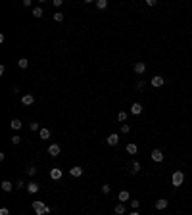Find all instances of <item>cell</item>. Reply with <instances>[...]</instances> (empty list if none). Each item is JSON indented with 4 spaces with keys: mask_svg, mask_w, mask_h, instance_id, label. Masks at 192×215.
<instances>
[{
    "mask_svg": "<svg viewBox=\"0 0 192 215\" xmlns=\"http://www.w3.org/2000/svg\"><path fill=\"white\" fill-rule=\"evenodd\" d=\"M183 183H184V173L183 171H175V173L171 175V184H173V186H181Z\"/></svg>",
    "mask_w": 192,
    "mask_h": 215,
    "instance_id": "obj_1",
    "label": "cell"
},
{
    "mask_svg": "<svg viewBox=\"0 0 192 215\" xmlns=\"http://www.w3.org/2000/svg\"><path fill=\"white\" fill-rule=\"evenodd\" d=\"M150 158L152 160L156 161V163H161V161L165 160V156H163V152L161 150H158V148H156V150H152V154H150Z\"/></svg>",
    "mask_w": 192,
    "mask_h": 215,
    "instance_id": "obj_2",
    "label": "cell"
},
{
    "mask_svg": "<svg viewBox=\"0 0 192 215\" xmlns=\"http://www.w3.org/2000/svg\"><path fill=\"white\" fill-rule=\"evenodd\" d=\"M33 209H35V215H42L44 209H46V206L42 204L41 200H35V202H33Z\"/></svg>",
    "mask_w": 192,
    "mask_h": 215,
    "instance_id": "obj_3",
    "label": "cell"
},
{
    "mask_svg": "<svg viewBox=\"0 0 192 215\" xmlns=\"http://www.w3.org/2000/svg\"><path fill=\"white\" fill-rule=\"evenodd\" d=\"M150 85H152V87H156V88H160V87H163V85H165V79L161 77V75H156V77H152Z\"/></svg>",
    "mask_w": 192,
    "mask_h": 215,
    "instance_id": "obj_4",
    "label": "cell"
},
{
    "mask_svg": "<svg viewBox=\"0 0 192 215\" xmlns=\"http://www.w3.org/2000/svg\"><path fill=\"white\" fill-rule=\"evenodd\" d=\"M62 177H64V171L60 169V167H54V169H50V179H52V181H60Z\"/></svg>",
    "mask_w": 192,
    "mask_h": 215,
    "instance_id": "obj_5",
    "label": "cell"
},
{
    "mask_svg": "<svg viewBox=\"0 0 192 215\" xmlns=\"http://www.w3.org/2000/svg\"><path fill=\"white\" fill-rule=\"evenodd\" d=\"M60 152H62V148H60V144H50L48 146V154H50L52 158H58Z\"/></svg>",
    "mask_w": 192,
    "mask_h": 215,
    "instance_id": "obj_6",
    "label": "cell"
},
{
    "mask_svg": "<svg viewBox=\"0 0 192 215\" xmlns=\"http://www.w3.org/2000/svg\"><path fill=\"white\" fill-rule=\"evenodd\" d=\"M106 140H108V144H110V146H117V144H119V134H117V133H111L110 137L106 138Z\"/></svg>",
    "mask_w": 192,
    "mask_h": 215,
    "instance_id": "obj_7",
    "label": "cell"
},
{
    "mask_svg": "<svg viewBox=\"0 0 192 215\" xmlns=\"http://www.w3.org/2000/svg\"><path fill=\"white\" fill-rule=\"evenodd\" d=\"M33 102H35V96H33V94H29V92L21 96V104H23V106H31Z\"/></svg>",
    "mask_w": 192,
    "mask_h": 215,
    "instance_id": "obj_8",
    "label": "cell"
},
{
    "mask_svg": "<svg viewBox=\"0 0 192 215\" xmlns=\"http://www.w3.org/2000/svg\"><path fill=\"white\" fill-rule=\"evenodd\" d=\"M144 71H146V64H144V62H137V64H135V73L142 75Z\"/></svg>",
    "mask_w": 192,
    "mask_h": 215,
    "instance_id": "obj_9",
    "label": "cell"
},
{
    "mask_svg": "<svg viewBox=\"0 0 192 215\" xmlns=\"http://www.w3.org/2000/svg\"><path fill=\"white\" fill-rule=\"evenodd\" d=\"M39 190H41V186H39V183H35V181L27 184V192H29V194H37Z\"/></svg>",
    "mask_w": 192,
    "mask_h": 215,
    "instance_id": "obj_10",
    "label": "cell"
},
{
    "mask_svg": "<svg viewBox=\"0 0 192 215\" xmlns=\"http://www.w3.org/2000/svg\"><path fill=\"white\" fill-rule=\"evenodd\" d=\"M129 111H131V113H133V115H140V113H142V104H138V102H135V104L131 106V110H129Z\"/></svg>",
    "mask_w": 192,
    "mask_h": 215,
    "instance_id": "obj_11",
    "label": "cell"
},
{
    "mask_svg": "<svg viewBox=\"0 0 192 215\" xmlns=\"http://www.w3.org/2000/svg\"><path fill=\"white\" fill-rule=\"evenodd\" d=\"M167 206H169V200H165V198H160L156 202V209H165Z\"/></svg>",
    "mask_w": 192,
    "mask_h": 215,
    "instance_id": "obj_12",
    "label": "cell"
},
{
    "mask_svg": "<svg viewBox=\"0 0 192 215\" xmlns=\"http://www.w3.org/2000/svg\"><path fill=\"white\" fill-rule=\"evenodd\" d=\"M69 175H71V177H81V175H83V167H79V165L71 167V169H69Z\"/></svg>",
    "mask_w": 192,
    "mask_h": 215,
    "instance_id": "obj_13",
    "label": "cell"
},
{
    "mask_svg": "<svg viewBox=\"0 0 192 215\" xmlns=\"http://www.w3.org/2000/svg\"><path fill=\"white\" fill-rule=\"evenodd\" d=\"M131 200V194H129V190H121L119 192V202L123 204V202H129Z\"/></svg>",
    "mask_w": 192,
    "mask_h": 215,
    "instance_id": "obj_14",
    "label": "cell"
},
{
    "mask_svg": "<svg viewBox=\"0 0 192 215\" xmlns=\"http://www.w3.org/2000/svg\"><path fill=\"white\" fill-rule=\"evenodd\" d=\"M39 134H41L42 140H48V138H50V129H41V131H39Z\"/></svg>",
    "mask_w": 192,
    "mask_h": 215,
    "instance_id": "obj_15",
    "label": "cell"
},
{
    "mask_svg": "<svg viewBox=\"0 0 192 215\" xmlns=\"http://www.w3.org/2000/svg\"><path fill=\"white\" fill-rule=\"evenodd\" d=\"M10 127L14 129V131H19V129H21V121H19V119H12V123H10Z\"/></svg>",
    "mask_w": 192,
    "mask_h": 215,
    "instance_id": "obj_16",
    "label": "cell"
},
{
    "mask_svg": "<svg viewBox=\"0 0 192 215\" xmlns=\"http://www.w3.org/2000/svg\"><path fill=\"white\" fill-rule=\"evenodd\" d=\"M12 183H10V181H2V190H4V192H12Z\"/></svg>",
    "mask_w": 192,
    "mask_h": 215,
    "instance_id": "obj_17",
    "label": "cell"
},
{
    "mask_svg": "<svg viewBox=\"0 0 192 215\" xmlns=\"http://www.w3.org/2000/svg\"><path fill=\"white\" fill-rule=\"evenodd\" d=\"M18 65H19L21 69H27V67H29V62H27V58H19V60H18Z\"/></svg>",
    "mask_w": 192,
    "mask_h": 215,
    "instance_id": "obj_18",
    "label": "cell"
},
{
    "mask_svg": "<svg viewBox=\"0 0 192 215\" xmlns=\"http://www.w3.org/2000/svg\"><path fill=\"white\" fill-rule=\"evenodd\" d=\"M115 213H117V215H125V206H123V204H121V202H119V204H117V206H115Z\"/></svg>",
    "mask_w": 192,
    "mask_h": 215,
    "instance_id": "obj_19",
    "label": "cell"
},
{
    "mask_svg": "<svg viewBox=\"0 0 192 215\" xmlns=\"http://www.w3.org/2000/svg\"><path fill=\"white\" fill-rule=\"evenodd\" d=\"M96 8H98V10H106V8H108V0H96Z\"/></svg>",
    "mask_w": 192,
    "mask_h": 215,
    "instance_id": "obj_20",
    "label": "cell"
},
{
    "mask_svg": "<svg viewBox=\"0 0 192 215\" xmlns=\"http://www.w3.org/2000/svg\"><path fill=\"white\" fill-rule=\"evenodd\" d=\"M125 150H127L129 154H137V152H138V146H137V144H127V148H125Z\"/></svg>",
    "mask_w": 192,
    "mask_h": 215,
    "instance_id": "obj_21",
    "label": "cell"
},
{
    "mask_svg": "<svg viewBox=\"0 0 192 215\" xmlns=\"http://www.w3.org/2000/svg\"><path fill=\"white\" fill-rule=\"evenodd\" d=\"M33 15L35 18H42V6H37V8L33 10Z\"/></svg>",
    "mask_w": 192,
    "mask_h": 215,
    "instance_id": "obj_22",
    "label": "cell"
},
{
    "mask_svg": "<svg viewBox=\"0 0 192 215\" xmlns=\"http://www.w3.org/2000/svg\"><path fill=\"white\" fill-rule=\"evenodd\" d=\"M138 171H140V163H138V161H133V167H131V173H138Z\"/></svg>",
    "mask_w": 192,
    "mask_h": 215,
    "instance_id": "obj_23",
    "label": "cell"
},
{
    "mask_svg": "<svg viewBox=\"0 0 192 215\" xmlns=\"http://www.w3.org/2000/svg\"><path fill=\"white\" fill-rule=\"evenodd\" d=\"M52 18H54V21H58V23H60V21H64V14H62V12H56Z\"/></svg>",
    "mask_w": 192,
    "mask_h": 215,
    "instance_id": "obj_24",
    "label": "cell"
},
{
    "mask_svg": "<svg viewBox=\"0 0 192 215\" xmlns=\"http://www.w3.org/2000/svg\"><path fill=\"white\" fill-rule=\"evenodd\" d=\"M127 111H119V113H117V121H127Z\"/></svg>",
    "mask_w": 192,
    "mask_h": 215,
    "instance_id": "obj_25",
    "label": "cell"
},
{
    "mask_svg": "<svg viewBox=\"0 0 192 215\" xmlns=\"http://www.w3.org/2000/svg\"><path fill=\"white\" fill-rule=\"evenodd\" d=\"M102 192H104V194H110L111 192V186H110V184H102Z\"/></svg>",
    "mask_w": 192,
    "mask_h": 215,
    "instance_id": "obj_26",
    "label": "cell"
},
{
    "mask_svg": "<svg viewBox=\"0 0 192 215\" xmlns=\"http://www.w3.org/2000/svg\"><path fill=\"white\" fill-rule=\"evenodd\" d=\"M29 129H31V131H41V129H39V123H37V121L29 123Z\"/></svg>",
    "mask_w": 192,
    "mask_h": 215,
    "instance_id": "obj_27",
    "label": "cell"
},
{
    "mask_svg": "<svg viewBox=\"0 0 192 215\" xmlns=\"http://www.w3.org/2000/svg\"><path fill=\"white\" fill-rule=\"evenodd\" d=\"M19 142H21V137H19V134H14V137H12V144H19Z\"/></svg>",
    "mask_w": 192,
    "mask_h": 215,
    "instance_id": "obj_28",
    "label": "cell"
},
{
    "mask_svg": "<svg viewBox=\"0 0 192 215\" xmlns=\"http://www.w3.org/2000/svg\"><path fill=\"white\" fill-rule=\"evenodd\" d=\"M27 175H31V177H33V175H37V167H33V165H31V167L27 169Z\"/></svg>",
    "mask_w": 192,
    "mask_h": 215,
    "instance_id": "obj_29",
    "label": "cell"
},
{
    "mask_svg": "<svg viewBox=\"0 0 192 215\" xmlns=\"http://www.w3.org/2000/svg\"><path fill=\"white\" fill-rule=\"evenodd\" d=\"M131 206H133V209H138V206H140V202H138V200H131Z\"/></svg>",
    "mask_w": 192,
    "mask_h": 215,
    "instance_id": "obj_30",
    "label": "cell"
},
{
    "mask_svg": "<svg viewBox=\"0 0 192 215\" xmlns=\"http://www.w3.org/2000/svg\"><path fill=\"white\" fill-rule=\"evenodd\" d=\"M129 131H131V127H129V125H127V123H125V125H123V127H121V133H123V134H127V133H129Z\"/></svg>",
    "mask_w": 192,
    "mask_h": 215,
    "instance_id": "obj_31",
    "label": "cell"
},
{
    "mask_svg": "<svg viewBox=\"0 0 192 215\" xmlns=\"http://www.w3.org/2000/svg\"><path fill=\"white\" fill-rule=\"evenodd\" d=\"M52 4H54V6H56V8H60V6L64 4V0H52Z\"/></svg>",
    "mask_w": 192,
    "mask_h": 215,
    "instance_id": "obj_32",
    "label": "cell"
},
{
    "mask_svg": "<svg viewBox=\"0 0 192 215\" xmlns=\"http://www.w3.org/2000/svg\"><path fill=\"white\" fill-rule=\"evenodd\" d=\"M156 4H158L156 0H146V6H150V8H152V6H156Z\"/></svg>",
    "mask_w": 192,
    "mask_h": 215,
    "instance_id": "obj_33",
    "label": "cell"
},
{
    "mask_svg": "<svg viewBox=\"0 0 192 215\" xmlns=\"http://www.w3.org/2000/svg\"><path fill=\"white\" fill-rule=\"evenodd\" d=\"M0 215H10V211H8V207H2V209H0Z\"/></svg>",
    "mask_w": 192,
    "mask_h": 215,
    "instance_id": "obj_34",
    "label": "cell"
},
{
    "mask_svg": "<svg viewBox=\"0 0 192 215\" xmlns=\"http://www.w3.org/2000/svg\"><path fill=\"white\" fill-rule=\"evenodd\" d=\"M137 88H138V90H142V88H144V81H138V85H137Z\"/></svg>",
    "mask_w": 192,
    "mask_h": 215,
    "instance_id": "obj_35",
    "label": "cell"
},
{
    "mask_svg": "<svg viewBox=\"0 0 192 215\" xmlns=\"http://www.w3.org/2000/svg\"><path fill=\"white\" fill-rule=\"evenodd\" d=\"M15 186H18V188H23V186H25V183H23V181H18V184H15Z\"/></svg>",
    "mask_w": 192,
    "mask_h": 215,
    "instance_id": "obj_36",
    "label": "cell"
},
{
    "mask_svg": "<svg viewBox=\"0 0 192 215\" xmlns=\"http://www.w3.org/2000/svg\"><path fill=\"white\" fill-rule=\"evenodd\" d=\"M129 215H140V213H138L137 209H133V211H131V213H129Z\"/></svg>",
    "mask_w": 192,
    "mask_h": 215,
    "instance_id": "obj_37",
    "label": "cell"
}]
</instances>
